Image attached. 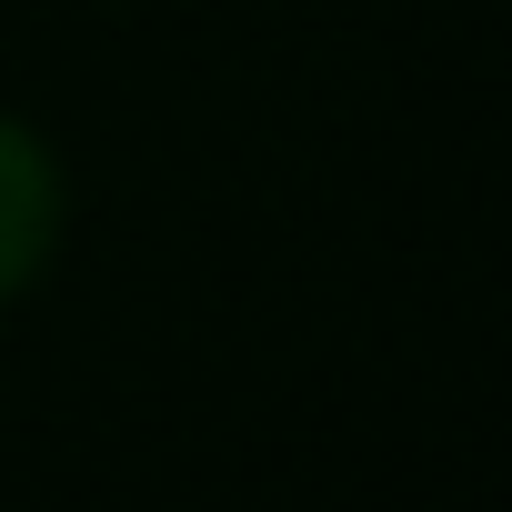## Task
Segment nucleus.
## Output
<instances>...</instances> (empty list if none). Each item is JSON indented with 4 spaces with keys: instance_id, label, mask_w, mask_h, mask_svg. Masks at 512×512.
Masks as SVG:
<instances>
[{
    "instance_id": "obj_1",
    "label": "nucleus",
    "mask_w": 512,
    "mask_h": 512,
    "mask_svg": "<svg viewBox=\"0 0 512 512\" xmlns=\"http://www.w3.org/2000/svg\"><path fill=\"white\" fill-rule=\"evenodd\" d=\"M61 231H71V171H61L41 121H21L0 101V312L51 282Z\"/></svg>"
}]
</instances>
